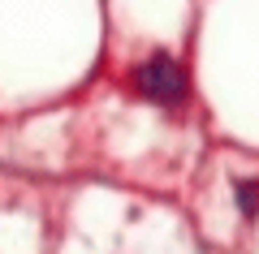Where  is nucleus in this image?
I'll use <instances>...</instances> for the list:
<instances>
[{"mask_svg": "<svg viewBox=\"0 0 259 254\" xmlns=\"http://www.w3.org/2000/svg\"><path fill=\"white\" fill-rule=\"evenodd\" d=\"M139 86H143L147 99L177 104L186 95V73L177 69V61H168V56H151V61L139 69Z\"/></svg>", "mask_w": 259, "mask_h": 254, "instance_id": "obj_1", "label": "nucleus"}, {"mask_svg": "<svg viewBox=\"0 0 259 254\" xmlns=\"http://www.w3.org/2000/svg\"><path fill=\"white\" fill-rule=\"evenodd\" d=\"M238 207L246 216H259V181H238Z\"/></svg>", "mask_w": 259, "mask_h": 254, "instance_id": "obj_2", "label": "nucleus"}]
</instances>
